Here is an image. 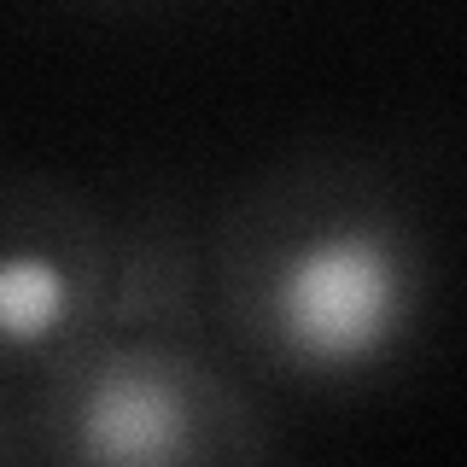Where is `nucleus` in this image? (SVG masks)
<instances>
[{
	"label": "nucleus",
	"mask_w": 467,
	"mask_h": 467,
	"mask_svg": "<svg viewBox=\"0 0 467 467\" xmlns=\"http://www.w3.org/2000/svg\"><path fill=\"white\" fill-rule=\"evenodd\" d=\"M403 245L374 223H339L298 240L269 281V333L298 368H362L409 327Z\"/></svg>",
	"instance_id": "f257e3e1"
},
{
	"label": "nucleus",
	"mask_w": 467,
	"mask_h": 467,
	"mask_svg": "<svg viewBox=\"0 0 467 467\" xmlns=\"http://www.w3.org/2000/svg\"><path fill=\"white\" fill-rule=\"evenodd\" d=\"M77 444L99 462H170L187 444L182 391L152 368H111L77 409Z\"/></svg>",
	"instance_id": "f03ea898"
},
{
	"label": "nucleus",
	"mask_w": 467,
	"mask_h": 467,
	"mask_svg": "<svg viewBox=\"0 0 467 467\" xmlns=\"http://www.w3.org/2000/svg\"><path fill=\"white\" fill-rule=\"evenodd\" d=\"M70 316V281L47 252H12L0 263V345H47Z\"/></svg>",
	"instance_id": "7ed1b4c3"
}]
</instances>
